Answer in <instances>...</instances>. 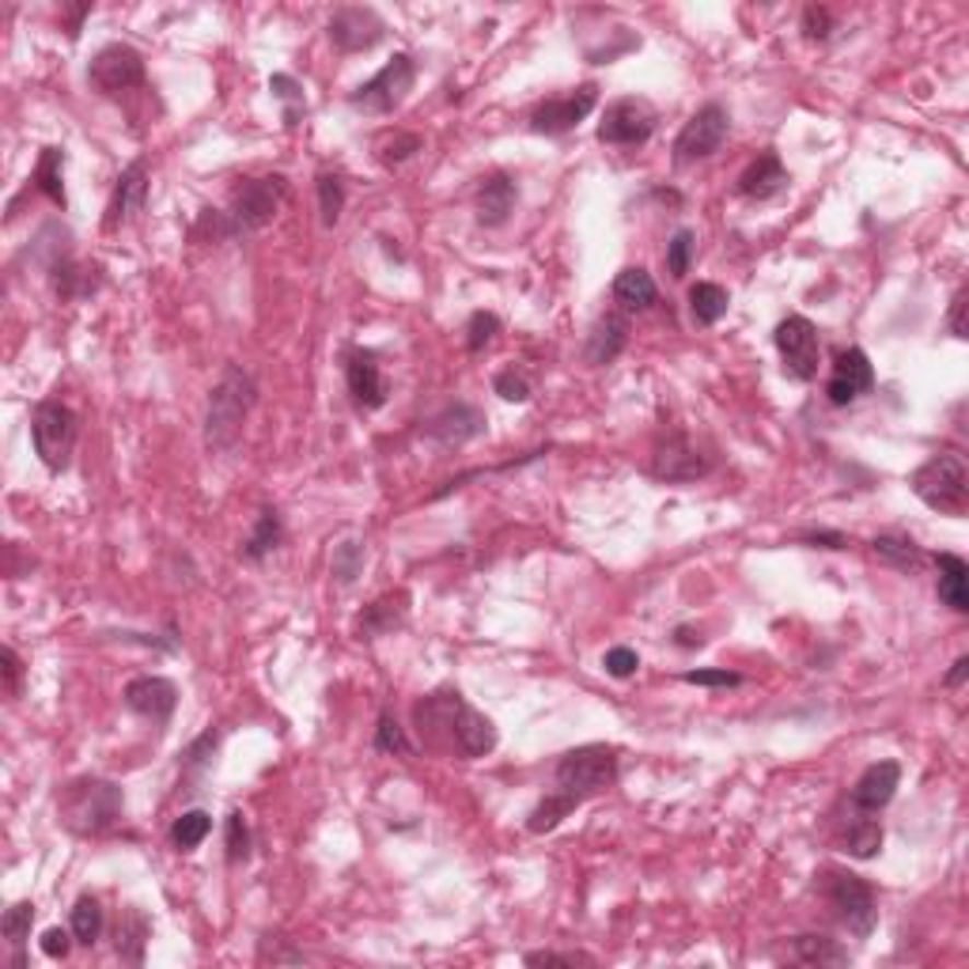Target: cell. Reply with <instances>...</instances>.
<instances>
[{"mask_svg":"<svg viewBox=\"0 0 969 969\" xmlns=\"http://www.w3.org/2000/svg\"><path fill=\"white\" fill-rule=\"evenodd\" d=\"M413 727L424 750L440 758H484L497 750V724L474 709L458 689H436L413 704Z\"/></svg>","mask_w":969,"mask_h":969,"instance_id":"obj_1","label":"cell"},{"mask_svg":"<svg viewBox=\"0 0 969 969\" xmlns=\"http://www.w3.org/2000/svg\"><path fill=\"white\" fill-rule=\"evenodd\" d=\"M126 815V795L114 780L80 777L69 780L57 795V822L77 837H103Z\"/></svg>","mask_w":969,"mask_h":969,"instance_id":"obj_2","label":"cell"},{"mask_svg":"<svg viewBox=\"0 0 969 969\" xmlns=\"http://www.w3.org/2000/svg\"><path fill=\"white\" fill-rule=\"evenodd\" d=\"M258 401V383L254 375L240 364H227L220 383L209 394V413H205V447L224 455L235 451V443L243 440L246 413Z\"/></svg>","mask_w":969,"mask_h":969,"instance_id":"obj_3","label":"cell"},{"mask_svg":"<svg viewBox=\"0 0 969 969\" xmlns=\"http://www.w3.org/2000/svg\"><path fill=\"white\" fill-rule=\"evenodd\" d=\"M618 773H621L618 746L587 743L561 754V761H557L553 769V792L569 795V799H576L583 807V803L595 799V795L610 792V787L618 784Z\"/></svg>","mask_w":969,"mask_h":969,"instance_id":"obj_4","label":"cell"},{"mask_svg":"<svg viewBox=\"0 0 969 969\" xmlns=\"http://www.w3.org/2000/svg\"><path fill=\"white\" fill-rule=\"evenodd\" d=\"M909 484H913L917 500L932 507V512H939V515H962L966 512L969 474H966L962 458L950 455V451L932 455L924 466H917Z\"/></svg>","mask_w":969,"mask_h":969,"instance_id":"obj_5","label":"cell"},{"mask_svg":"<svg viewBox=\"0 0 969 969\" xmlns=\"http://www.w3.org/2000/svg\"><path fill=\"white\" fill-rule=\"evenodd\" d=\"M80 440V421L65 401H38L35 413H31V443H35L38 463L46 466L49 474H65L72 463V451H77Z\"/></svg>","mask_w":969,"mask_h":969,"instance_id":"obj_6","label":"cell"},{"mask_svg":"<svg viewBox=\"0 0 969 969\" xmlns=\"http://www.w3.org/2000/svg\"><path fill=\"white\" fill-rule=\"evenodd\" d=\"M289 197V178L284 175H261V178H246L232 190V201H227V224H232L235 235H250L261 232L269 220L277 217V209Z\"/></svg>","mask_w":969,"mask_h":969,"instance_id":"obj_7","label":"cell"},{"mask_svg":"<svg viewBox=\"0 0 969 969\" xmlns=\"http://www.w3.org/2000/svg\"><path fill=\"white\" fill-rule=\"evenodd\" d=\"M822 890H826L829 909L837 913V921L849 927V935L867 939V935L875 932L878 901H875V890L864 883V878L852 875V872H837V867H829V872H822Z\"/></svg>","mask_w":969,"mask_h":969,"instance_id":"obj_8","label":"cell"},{"mask_svg":"<svg viewBox=\"0 0 969 969\" xmlns=\"http://www.w3.org/2000/svg\"><path fill=\"white\" fill-rule=\"evenodd\" d=\"M417 80V65L409 54H394L380 72H375L367 84H360L357 92L349 95V106L360 114H390L406 103V95L413 92Z\"/></svg>","mask_w":969,"mask_h":969,"instance_id":"obj_9","label":"cell"},{"mask_svg":"<svg viewBox=\"0 0 969 969\" xmlns=\"http://www.w3.org/2000/svg\"><path fill=\"white\" fill-rule=\"evenodd\" d=\"M777 352L784 360V375L795 383H810L818 375V364H822V338H818V326L803 315H787L784 323L777 326L773 334Z\"/></svg>","mask_w":969,"mask_h":969,"instance_id":"obj_10","label":"cell"},{"mask_svg":"<svg viewBox=\"0 0 969 969\" xmlns=\"http://www.w3.org/2000/svg\"><path fill=\"white\" fill-rule=\"evenodd\" d=\"M731 133V114L727 106L720 103H704L693 118L681 126V133L675 137V163L678 167H689V163H701L709 155H716L724 148Z\"/></svg>","mask_w":969,"mask_h":969,"instance_id":"obj_11","label":"cell"},{"mask_svg":"<svg viewBox=\"0 0 969 969\" xmlns=\"http://www.w3.org/2000/svg\"><path fill=\"white\" fill-rule=\"evenodd\" d=\"M655 121H659V114H655V106L647 98H614L606 106L603 121H598V141L614 148L644 144L655 133Z\"/></svg>","mask_w":969,"mask_h":969,"instance_id":"obj_12","label":"cell"},{"mask_svg":"<svg viewBox=\"0 0 969 969\" xmlns=\"http://www.w3.org/2000/svg\"><path fill=\"white\" fill-rule=\"evenodd\" d=\"M87 80L98 95H121L144 87V57L126 43H110L92 57Z\"/></svg>","mask_w":969,"mask_h":969,"instance_id":"obj_13","label":"cell"},{"mask_svg":"<svg viewBox=\"0 0 969 969\" xmlns=\"http://www.w3.org/2000/svg\"><path fill=\"white\" fill-rule=\"evenodd\" d=\"M712 474V458L697 447L686 432H670L667 440L655 443L652 451V478L670 481V484H686V481H701Z\"/></svg>","mask_w":969,"mask_h":969,"instance_id":"obj_14","label":"cell"},{"mask_svg":"<svg viewBox=\"0 0 969 969\" xmlns=\"http://www.w3.org/2000/svg\"><path fill=\"white\" fill-rule=\"evenodd\" d=\"M598 106V87L595 84H580L576 92L569 95H553L546 103H538L530 110V129L541 137H564L587 118Z\"/></svg>","mask_w":969,"mask_h":969,"instance_id":"obj_15","label":"cell"},{"mask_svg":"<svg viewBox=\"0 0 969 969\" xmlns=\"http://www.w3.org/2000/svg\"><path fill=\"white\" fill-rule=\"evenodd\" d=\"M383 35H387V23H383V15L375 8L349 4L338 8L330 20V43L341 54H364V49L380 46Z\"/></svg>","mask_w":969,"mask_h":969,"instance_id":"obj_16","label":"cell"},{"mask_svg":"<svg viewBox=\"0 0 969 969\" xmlns=\"http://www.w3.org/2000/svg\"><path fill=\"white\" fill-rule=\"evenodd\" d=\"M129 712H137L141 720H152L155 727H167L171 716H175V704H178V686L163 675H141L126 686L121 693Z\"/></svg>","mask_w":969,"mask_h":969,"instance_id":"obj_17","label":"cell"},{"mask_svg":"<svg viewBox=\"0 0 969 969\" xmlns=\"http://www.w3.org/2000/svg\"><path fill=\"white\" fill-rule=\"evenodd\" d=\"M875 387V367L867 360L864 349H841L833 360V372L826 383L829 406H852L856 398H864Z\"/></svg>","mask_w":969,"mask_h":969,"instance_id":"obj_18","label":"cell"},{"mask_svg":"<svg viewBox=\"0 0 969 969\" xmlns=\"http://www.w3.org/2000/svg\"><path fill=\"white\" fill-rule=\"evenodd\" d=\"M345 383L357 401V409H383L387 406V380H383L380 357L372 349L345 352Z\"/></svg>","mask_w":969,"mask_h":969,"instance_id":"obj_19","label":"cell"},{"mask_svg":"<svg viewBox=\"0 0 969 969\" xmlns=\"http://www.w3.org/2000/svg\"><path fill=\"white\" fill-rule=\"evenodd\" d=\"M898 784H901V766L898 761H875V766H867L864 773H860V780L852 784L849 792V803L852 810H864V815H878V810L886 807V803L898 795Z\"/></svg>","mask_w":969,"mask_h":969,"instance_id":"obj_20","label":"cell"},{"mask_svg":"<svg viewBox=\"0 0 969 969\" xmlns=\"http://www.w3.org/2000/svg\"><path fill=\"white\" fill-rule=\"evenodd\" d=\"M144 201H148V163L133 160L126 171H121L110 205H106V220H103L106 232H118L121 224L137 220V212L144 209Z\"/></svg>","mask_w":969,"mask_h":969,"instance_id":"obj_21","label":"cell"},{"mask_svg":"<svg viewBox=\"0 0 969 969\" xmlns=\"http://www.w3.org/2000/svg\"><path fill=\"white\" fill-rule=\"evenodd\" d=\"M626 345H629V318L621 315V311H606V315L595 318L587 341H583V360H587L591 367H606L626 352Z\"/></svg>","mask_w":969,"mask_h":969,"instance_id":"obj_22","label":"cell"},{"mask_svg":"<svg viewBox=\"0 0 969 969\" xmlns=\"http://www.w3.org/2000/svg\"><path fill=\"white\" fill-rule=\"evenodd\" d=\"M484 432V413L478 406H466V401H455L443 413H436L424 429V436L436 440L440 447H463V443L478 440Z\"/></svg>","mask_w":969,"mask_h":969,"instance_id":"obj_23","label":"cell"},{"mask_svg":"<svg viewBox=\"0 0 969 969\" xmlns=\"http://www.w3.org/2000/svg\"><path fill=\"white\" fill-rule=\"evenodd\" d=\"M792 183V175L784 171V163H780L777 152H761L758 160L750 163V167L738 175V197H746V201H769V197H777L784 186Z\"/></svg>","mask_w":969,"mask_h":969,"instance_id":"obj_24","label":"cell"},{"mask_svg":"<svg viewBox=\"0 0 969 969\" xmlns=\"http://www.w3.org/2000/svg\"><path fill=\"white\" fill-rule=\"evenodd\" d=\"M409 618V595L406 591H390V595L375 598L372 606H364V614L357 618V637L360 640H380L390 637L394 629H401Z\"/></svg>","mask_w":969,"mask_h":969,"instance_id":"obj_25","label":"cell"},{"mask_svg":"<svg viewBox=\"0 0 969 969\" xmlns=\"http://www.w3.org/2000/svg\"><path fill=\"white\" fill-rule=\"evenodd\" d=\"M515 205H519V186H515L512 175H492L481 183L478 190V224L481 227H504L512 220Z\"/></svg>","mask_w":969,"mask_h":969,"instance_id":"obj_26","label":"cell"},{"mask_svg":"<svg viewBox=\"0 0 969 969\" xmlns=\"http://www.w3.org/2000/svg\"><path fill=\"white\" fill-rule=\"evenodd\" d=\"M939 564V583H935V595H939L943 606H950L955 614L969 610V564L958 553H939L935 557Z\"/></svg>","mask_w":969,"mask_h":969,"instance_id":"obj_27","label":"cell"},{"mask_svg":"<svg viewBox=\"0 0 969 969\" xmlns=\"http://www.w3.org/2000/svg\"><path fill=\"white\" fill-rule=\"evenodd\" d=\"M614 300L621 303L626 311H647L655 300H659V289H655L652 273L640 266H629L614 277Z\"/></svg>","mask_w":969,"mask_h":969,"instance_id":"obj_28","label":"cell"},{"mask_svg":"<svg viewBox=\"0 0 969 969\" xmlns=\"http://www.w3.org/2000/svg\"><path fill=\"white\" fill-rule=\"evenodd\" d=\"M31 183H35L38 194H46L49 201H54L57 209L65 212V205H69V197H65V148H54V144L43 148V155H38Z\"/></svg>","mask_w":969,"mask_h":969,"instance_id":"obj_29","label":"cell"},{"mask_svg":"<svg viewBox=\"0 0 969 969\" xmlns=\"http://www.w3.org/2000/svg\"><path fill=\"white\" fill-rule=\"evenodd\" d=\"M872 549H875L878 561L890 564V569H898V572H906V576L924 564V549L917 546L909 534H878V538L872 541Z\"/></svg>","mask_w":969,"mask_h":969,"instance_id":"obj_30","label":"cell"},{"mask_svg":"<svg viewBox=\"0 0 969 969\" xmlns=\"http://www.w3.org/2000/svg\"><path fill=\"white\" fill-rule=\"evenodd\" d=\"M281 541H284L281 512H277V507H261V515H258V523H254L250 538L243 541V557H246V561H266V557L273 553Z\"/></svg>","mask_w":969,"mask_h":969,"instance_id":"obj_31","label":"cell"},{"mask_svg":"<svg viewBox=\"0 0 969 969\" xmlns=\"http://www.w3.org/2000/svg\"><path fill=\"white\" fill-rule=\"evenodd\" d=\"M883 849V822L864 810H852V822L844 829V852L856 860H872Z\"/></svg>","mask_w":969,"mask_h":969,"instance_id":"obj_32","label":"cell"},{"mask_svg":"<svg viewBox=\"0 0 969 969\" xmlns=\"http://www.w3.org/2000/svg\"><path fill=\"white\" fill-rule=\"evenodd\" d=\"M727 307H731V295L724 284L697 281L693 289H689V311H693L697 326H716L720 318L727 315Z\"/></svg>","mask_w":969,"mask_h":969,"instance_id":"obj_33","label":"cell"},{"mask_svg":"<svg viewBox=\"0 0 969 969\" xmlns=\"http://www.w3.org/2000/svg\"><path fill=\"white\" fill-rule=\"evenodd\" d=\"M792 950L803 966H818V969L849 966V950H844L837 939H829V935H795Z\"/></svg>","mask_w":969,"mask_h":969,"instance_id":"obj_34","label":"cell"},{"mask_svg":"<svg viewBox=\"0 0 969 969\" xmlns=\"http://www.w3.org/2000/svg\"><path fill=\"white\" fill-rule=\"evenodd\" d=\"M576 807H580V803H576V799H569V795H561V792H546V799H541L538 807L530 810V818H527V833H534V837L553 833V829L561 826L564 818H569Z\"/></svg>","mask_w":969,"mask_h":969,"instance_id":"obj_35","label":"cell"},{"mask_svg":"<svg viewBox=\"0 0 969 969\" xmlns=\"http://www.w3.org/2000/svg\"><path fill=\"white\" fill-rule=\"evenodd\" d=\"M148 935H152V924L144 921V913L129 909V913L121 917V924H118V955H121V962H133V966L144 962Z\"/></svg>","mask_w":969,"mask_h":969,"instance_id":"obj_36","label":"cell"},{"mask_svg":"<svg viewBox=\"0 0 969 969\" xmlns=\"http://www.w3.org/2000/svg\"><path fill=\"white\" fill-rule=\"evenodd\" d=\"M69 927H72V935H77V943L95 947V939L103 935V909H98V901L92 898V894L77 898V906H72V913H69Z\"/></svg>","mask_w":969,"mask_h":969,"instance_id":"obj_37","label":"cell"},{"mask_svg":"<svg viewBox=\"0 0 969 969\" xmlns=\"http://www.w3.org/2000/svg\"><path fill=\"white\" fill-rule=\"evenodd\" d=\"M209 833H212V815H205V810H186V815H178L175 826H171V844H175L178 852H194Z\"/></svg>","mask_w":969,"mask_h":969,"instance_id":"obj_38","label":"cell"},{"mask_svg":"<svg viewBox=\"0 0 969 969\" xmlns=\"http://www.w3.org/2000/svg\"><path fill=\"white\" fill-rule=\"evenodd\" d=\"M269 92L284 103V126L289 129L300 126V118L307 114V98H303L300 80L289 77V72H273V77H269Z\"/></svg>","mask_w":969,"mask_h":969,"instance_id":"obj_39","label":"cell"},{"mask_svg":"<svg viewBox=\"0 0 969 969\" xmlns=\"http://www.w3.org/2000/svg\"><path fill=\"white\" fill-rule=\"evenodd\" d=\"M318 212H323V224L334 227L345 212V183L338 171H318Z\"/></svg>","mask_w":969,"mask_h":969,"instance_id":"obj_40","label":"cell"},{"mask_svg":"<svg viewBox=\"0 0 969 969\" xmlns=\"http://www.w3.org/2000/svg\"><path fill=\"white\" fill-rule=\"evenodd\" d=\"M31 927H35V901H15V906L0 917V932H4V939L12 943L15 950L27 947Z\"/></svg>","mask_w":969,"mask_h":969,"instance_id":"obj_41","label":"cell"},{"mask_svg":"<svg viewBox=\"0 0 969 969\" xmlns=\"http://www.w3.org/2000/svg\"><path fill=\"white\" fill-rule=\"evenodd\" d=\"M424 148L421 133H406V129H394V133H383L380 144H375V152H380V163H387V167H398V163H406L409 155H417Z\"/></svg>","mask_w":969,"mask_h":969,"instance_id":"obj_42","label":"cell"},{"mask_svg":"<svg viewBox=\"0 0 969 969\" xmlns=\"http://www.w3.org/2000/svg\"><path fill=\"white\" fill-rule=\"evenodd\" d=\"M224 849H227V864L240 867L250 860V826H246L243 810H232L224 826Z\"/></svg>","mask_w":969,"mask_h":969,"instance_id":"obj_43","label":"cell"},{"mask_svg":"<svg viewBox=\"0 0 969 969\" xmlns=\"http://www.w3.org/2000/svg\"><path fill=\"white\" fill-rule=\"evenodd\" d=\"M375 750L394 754V758H409V754H413V743H409L406 727H401L390 712H383L380 716V727H375Z\"/></svg>","mask_w":969,"mask_h":969,"instance_id":"obj_44","label":"cell"},{"mask_svg":"<svg viewBox=\"0 0 969 969\" xmlns=\"http://www.w3.org/2000/svg\"><path fill=\"white\" fill-rule=\"evenodd\" d=\"M500 334V318L492 311H474L466 323V352H484Z\"/></svg>","mask_w":969,"mask_h":969,"instance_id":"obj_45","label":"cell"},{"mask_svg":"<svg viewBox=\"0 0 969 969\" xmlns=\"http://www.w3.org/2000/svg\"><path fill=\"white\" fill-rule=\"evenodd\" d=\"M693 254H697V235L689 232V227H681V232H675V240L667 243V269L675 281H681V277L689 273Z\"/></svg>","mask_w":969,"mask_h":969,"instance_id":"obj_46","label":"cell"},{"mask_svg":"<svg viewBox=\"0 0 969 969\" xmlns=\"http://www.w3.org/2000/svg\"><path fill=\"white\" fill-rule=\"evenodd\" d=\"M364 546L360 541H341L338 549H334V576H338V583H352L364 572Z\"/></svg>","mask_w":969,"mask_h":969,"instance_id":"obj_47","label":"cell"},{"mask_svg":"<svg viewBox=\"0 0 969 969\" xmlns=\"http://www.w3.org/2000/svg\"><path fill=\"white\" fill-rule=\"evenodd\" d=\"M217 746H220V731H205L201 738H194L190 743V750H186V758H183V766H186V773H205V769L212 766V754H217Z\"/></svg>","mask_w":969,"mask_h":969,"instance_id":"obj_48","label":"cell"},{"mask_svg":"<svg viewBox=\"0 0 969 969\" xmlns=\"http://www.w3.org/2000/svg\"><path fill=\"white\" fill-rule=\"evenodd\" d=\"M492 390L500 394L504 401H530V383L523 372H515V367H504V372H497V380H492Z\"/></svg>","mask_w":969,"mask_h":969,"instance_id":"obj_49","label":"cell"},{"mask_svg":"<svg viewBox=\"0 0 969 969\" xmlns=\"http://www.w3.org/2000/svg\"><path fill=\"white\" fill-rule=\"evenodd\" d=\"M681 681H689V686H704V689H735V686H743V675H735V670H727V667H709V670H686Z\"/></svg>","mask_w":969,"mask_h":969,"instance_id":"obj_50","label":"cell"},{"mask_svg":"<svg viewBox=\"0 0 969 969\" xmlns=\"http://www.w3.org/2000/svg\"><path fill=\"white\" fill-rule=\"evenodd\" d=\"M527 966H595V958L583 950H530L523 958Z\"/></svg>","mask_w":969,"mask_h":969,"instance_id":"obj_51","label":"cell"},{"mask_svg":"<svg viewBox=\"0 0 969 969\" xmlns=\"http://www.w3.org/2000/svg\"><path fill=\"white\" fill-rule=\"evenodd\" d=\"M803 35H807L810 43H826V38L833 35V15H829V8L810 4L807 12H803Z\"/></svg>","mask_w":969,"mask_h":969,"instance_id":"obj_52","label":"cell"},{"mask_svg":"<svg viewBox=\"0 0 969 969\" xmlns=\"http://www.w3.org/2000/svg\"><path fill=\"white\" fill-rule=\"evenodd\" d=\"M603 667L610 678H632L640 667V655L632 652V647H610V652L603 655Z\"/></svg>","mask_w":969,"mask_h":969,"instance_id":"obj_53","label":"cell"},{"mask_svg":"<svg viewBox=\"0 0 969 969\" xmlns=\"http://www.w3.org/2000/svg\"><path fill=\"white\" fill-rule=\"evenodd\" d=\"M72 939H77V935H72V927H69V932H65V927H49V932L43 935V955L54 958V962H65V958H69V950H72Z\"/></svg>","mask_w":969,"mask_h":969,"instance_id":"obj_54","label":"cell"},{"mask_svg":"<svg viewBox=\"0 0 969 969\" xmlns=\"http://www.w3.org/2000/svg\"><path fill=\"white\" fill-rule=\"evenodd\" d=\"M0 663H4V693L8 697H20V686H23V659L15 655V647H4L0 652Z\"/></svg>","mask_w":969,"mask_h":969,"instance_id":"obj_55","label":"cell"},{"mask_svg":"<svg viewBox=\"0 0 969 969\" xmlns=\"http://www.w3.org/2000/svg\"><path fill=\"white\" fill-rule=\"evenodd\" d=\"M947 326H950V334H955L958 341H966V338H969V330H966V289H958V292H955V300H950Z\"/></svg>","mask_w":969,"mask_h":969,"instance_id":"obj_56","label":"cell"},{"mask_svg":"<svg viewBox=\"0 0 969 969\" xmlns=\"http://www.w3.org/2000/svg\"><path fill=\"white\" fill-rule=\"evenodd\" d=\"M803 541H807L810 549H844L849 546V538H844L841 530H807L803 534Z\"/></svg>","mask_w":969,"mask_h":969,"instance_id":"obj_57","label":"cell"},{"mask_svg":"<svg viewBox=\"0 0 969 969\" xmlns=\"http://www.w3.org/2000/svg\"><path fill=\"white\" fill-rule=\"evenodd\" d=\"M966 675H969V655H958L955 667H950V675L943 678V681H947L950 689H958V686H962V681H966Z\"/></svg>","mask_w":969,"mask_h":969,"instance_id":"obj_58","label":"cell"},{"mask_svg":"<svg viewBox=\"0 0 969 969\" xmlns=\"http://www.w3.org/2000/svg\"><path fill=\"white\" fill-rule=\"evenodd\" d=\"M675 644L678 647H701L704 644V637L697 629H689V626H678L675 629Z\"/></svg>","mask_w":969,"mask_h":969,"instance_id":"obj_59","label":"cell"},{"mask_svg":"<svg viewBox=\"0 0 969 969\" xmlns=\"http://www.w3.org/2000/svg\"><path fill=\"white\" fill-rule=\"evenodd\" d=\"M84 15H92V4L69 8V38H77V35H80V23H84Z\"/></svg>","mask_w":969,"mask_h":969,"instance_id":"obj_60","label":"cell"}]
</instances>
